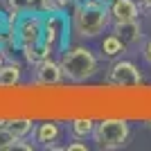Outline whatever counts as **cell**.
<instances>
[{"label":"cell","instance_id":"cell-1","mask_svg":"<svg viewBox=\"0 0 151 151\" xmlns=\"http://www.w3.org/2000/svg\"><path fill=\"white\" fill-rule=\"evenodd\" d=\"M111 14L108 2L104 0H86L83 5H77L72 14V27L81 38H95L106 29Z\"/></svg>","mask_w":151,"mask_h":151},{"label":"cell","instance_id":"cell-2","mask_svg":"<svg viewBox=\"0 0 151 151\" xmlns=\"http://www.w3.org/2000/svg\"><path fill=\"white\" fill-rule=\"evenodd\" d=\"M61 70H63V77L70 79L72 83H81L86 79L97 72V57L93 54V50L88 47H65L63 50V57H61Z\"/></svg>","mask_w":151,"mask_h":151},{"label":"cell","instance_id":"cell-3","mask_svg":"<svg viewBox=\"0 0 151 151\" xmlns=\"http://www.w3.org/2000/svg\"><path fill=\"white\" fill-rule=\"evenodd\" d=\"M129 138H131V126L122 117H106V120L97 122L93 131V140L97 142V147L108 151L126 147Z\"/></svg>","mask_w":151,"mask_h":151},{"label":"cell","instance_id":"cell-4","mask_svg":"<svg viewBox=\"0 0 151 151\" xmlns=\"http://www.w3.org/2000/svg\"><path fill=\"white\" fill-rule=\"evenodd\" d=\"M50 52H63L70 41V18L63 9L43 14V38Z\"/></svg>","mask_w":151,"mask_h":151},{"label":"cell","instance_id":"cell-5","mask_svg":"<svg viewBox=\"0 0 151 151\" xmlns=\"http://www.w3.org/2000/svg\"><path fill=\"white\" fill-rule=\"evenodd\" d=\"M14 36H16L14 47H18V50H23L25 45L38 43L43 38V14L38 12L20 14L16 25H14Z\"/></svg>","mask_w":151,"mask_h":151},{"label":"cell","instance_id":"cell-6","mask_svg":"<svg viewBox=\"0 0 151 151\" xmlns=\"http://www.w3.org/2000/svg\"><path fill=\"white\" fill-rule=\"evenodd\" d=\"M140 81H142V72L131 61H115L106 75V83L117 88H135L140 86Z\"/></svg>","mask_w":151,"mask_h":151},{"label":"cell","instance_id":"cell-7","mask_svg":"<svg viewBox=\"0 0 151 151\" xmlns=\"http://www.w3.org/2000/svg\"><path fill=\"white\" fill-rule=\"evenodd\" d=\"M34 81L38 86H57L59 81L63 79V70L61 63H54L52 59H45L38 65H34Z\"/></svg>","mask_w":151,"mask_h":151},{"label":"cell","instance_id":"cell-8","mask_svg":"<svg viewBox=\"0 0 151 151\" xmlns=\"http://www.w3.org/2000/svg\"><path fill=\"white\" fill-rule=\"evenodd\" d=\"M108 14L113 23H126V20H138L142 12L135 0H113L108 5Z\"/></svg>","mask_w":151,"mask_h":151},{"label":"cell","instance_id":"cell-9","mask_svg":"<svg viewBox=\"0 0 151 151\" xmlns=\"http://www.w3.org/2000/svg\"><path fill=\"white\" fill-rule=\"evenodd\" d=\"M115 34L124 43L126 50H131L142 41V25L138 20H126V23H115Z\"/></svg>","mask_w":151,"mask_h":151},{"label":"cell","instance_id":"cell-10","mask_svg":"<svg viewBox=\"0 0 151 151\" xmlns=\"http://www.w3.org/2000/svg\"><path fill=\"white\" fill-rule=\"evenodd\" d=\"M59 138H61V126L57 122H43L34 129V140L45 149H57L54 142H59Z\"/></svg>","mask_w":151,"mask_h":151},{"label":"cell","instance_id":"cell-11","mask_svg":"<svg viewBox=\"0 0 151 151\" xmlns=\"http://www.w3.org/2000/svg\"><path fill=\"white\" fill-rule=\"evenodd\" d=\"M20 52H23V57H25V61L29 63V65H38L41 61L50 59V54H52L43 41H38V43H32V45H25V47H23Z\"/></svg>","mask_w":151,"mask_h":151},{"label":"cell","instance_id":"cell-12","mask_svg":"<svg viewBox=\"0 0 151 151\" xmlns=\"http://www.w3.org/2000/svg\"><path fill=\"white\" fill-rule=\"evenodd\" d=\"M126 47L124 43H122L120 38H117V34H111V36H106L104 41H101V54L106 59H117L120 54H124Z\"/></svg>","mask_w":151,"mask_h":151},{"label":"cell","instance_id":"cell-13","mask_svg":"<svg viewBox=\"0 0 151 151\" xmlns=\"http://www.w3.org/2000/svg\"><path fill=\"white\" fill-rule=\"evenodd\" d=\"M93 131H95V122L88 117H77L70 122V133L77 140H86L88 135H93Z\"/></svg>","mask_w":151,"mask_h":151},{"label":"cell","instance_id":"cell-14","mask_svg":"<svg viewBox=\"0 0 151 151\" xmlns=\"http://www.w3.org/2000/svg\"><path fill=\"white\" fill-rule=\"evenodd\" d=\"M7 129L12 131V135L16 140L20 138H27L29 135V131L34 129V122L27 120V117H18V120H7Z\"/></svg>","mask_w":151,"mask_h":151},{"label":"cell","instance_id":"cell-15","mask_svg":"<svg viewBox=\"0 0 151 151\" xmlns=\"http://www.w3.org/2000/svg\"><path fill=\"white\" fill-rule=\"evenodd\" d=\"M20 81V65L18 63H5L0 68V86H16Z\"/></svg>","mask_w":151,"mask_h":151},{"label":"cell","instance_id":"cell-16","mask_svg":"<svg viewBox=\"0 0 151 151\" xmlns=\"http://www.w3.org/2000/svg\"><path fill=\"white\" fill-rule=\"evenodd\" d=\"M7 45H16L14 25H5V27H0V50H5Z\"/></svg>","mask_w":151,"mask_h":151},{"label":"cell","instance_id":"cell-17","mask_svg":"<svg viewBox=\"0 0 151 151\" xmlns=\"http://www.w3.org/2000/svg\"><path fill=\"white\" fill-rule=\"evenodd\" d=\"M16 138L12 135V131L7 126H0V149H14Z\"/></svg>","mask_w":151,"mask_h":151},{"label":"cell","instance_id":"cell-18","mask_svg":"<svg viewBox=\"0 0 151 151\" xmlns=\"http://www.w3.org/2000/svg\"><path fill=\"white\" fill-rule=\"evenodd\" d=\"M7 7H9V12H16V14H27V12H32L29 0H7Z\"/></svg>","mask_w":151,"mask_h":151},{"label":"cell","instance_id":"cell-19","mask_svg":"<svg viewBox=\"0 0 151 151\" xmlns=\"http://www.w3.org/2000/svg\"><path fill=\"white\" fill-rule=\"evenodd\" d=\"M29 5H32V12H38V14L45 12V0H29Z\"/></svg>","mask_w":151,"mask_h":151},{"label":"cell","instance_id":"cell-20","mask_svg":"<svg viewBox=\"0 0 151 151\" xmlns=\"http://www.w3.org/2000/svg\"><path fill=\"white\" fill-rule=\"evenodd\" d=\"M142 57H145V61L151 65V38L145 43V47H142Z\"/></svg>","mask_w":151,"mask_h":151},{"label":"cell","instance_id":"cell-21","mask_svg":"<svg viewBox=\"0 0 151 151\" xmlns=\"http://www.w3.org/2000/svg\"><path fill=\"white\" fill-rule=\"evenodd\" d=\"M142 14H151V0H135Z\"/></svg>","mask_w":151,"mask_h":151},{"label":"cell","instance_id":"cell-22","mask_svg":"<svg viewBox=\"0 0 151 151\" xmlns=\"http://www.w3.org/2000/svg\"><path fill=\"white\" fill-rule=\"evenodd\" d=\"M65 149H68V151H88L86 145H81V142H72V145H68Z\"/></svg>","mask_w":151,"mask_h":151},{"label":"cell","instance_id":"cell-23","mask_svg":"<svg viewBox=\"0 0 151 151\" xmlns=\"http://www.w3.org/2000/svg\"><path fill=\"white\" fill-rule=\"evenodd\" d=\"M5 25H9V16L0 12V27H5Z\"/></svg>","mask_w":151,"mask_h":151},{"label":"cell","instance_id":"cell-24","mask_svg":"<svg viewBox=\"0 0 151 151\" xmlns=\"http://www.w3.org/2000/svg\"><path fill=\"white\" fill-rule=\"evenodd\" d=\"M5 63H7V61H5V52L0 50V68H2V65H5Z\"/></svg>","mask_w":151,"mask_h":151},{"label":"cell","instance_id":"cell-25","mask_svg":"<svg viewBox=\"0 0 151 151\" xmlns=\"http://www.w3.org/2000/svg\"><path fill=\"white\" fill-rule=\"evenodd\" d=\"M72 2H75V5H83V2H86V0H72Z\"/></svg>","mask_w":151,"mask_h":151},{"label":"cell","instance_id":"cell-26","mask_svg":"<svg viewBox=\"0 0 151 151\" xmlns=\"http://www.w3.org/2000/svg\"><path fill=\"white\" fill-rule=\"evenodd\" d=\"M149 129H151V124H149Z\"/></svg>","mask_w":151,"mask_h":151}]
</instances>
